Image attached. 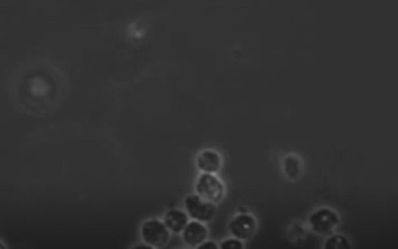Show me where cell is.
I'll list each match as a JSON object with an SVG mask.
<instances>
[{
	"instance_id": "1",
	"label": "cell",
	"mask_w": 398,
	"mask_h": 249,
	"mask_svg": "<svg viewBox=\"0 0 398 249\" xmlns=\"http://www.w3.org/2000/svg\"><path fill=\"white\" fill-rule=\"evenodd\" d=\"M195 190L200 198L215 205L222 203L226 197V187L222 180L211 173H202L198 176Z\"/></svg>"
},
{
	"instance_id": "2",
	"label": "cell",
	"mask_w": 398,
	"mask_h": 249,
	"mask_svg": "<svg viewBox=\"0 0 398 249\" xmlns=\"http://www.w3.org/2000/svg\"><path fill=\"white\" fill-rule=\"evenodd\" d=\"M140 236L143 243L154 249L164 248L171 239V231L161 220L150 219L141 224Z\"/></svg>"
},
{
	"instance_id": "3",
	"label": "cell",
	"mask_w": 398,
	"mask_h": 249,
	"mask_svg": "<svg viewBox=\"0 0 398 249\" xmlns=\"http://www.w3.org/2000/svg\"><path fill=\"white\" fill-rule=\"evenodd\" d=\"M307 221L313 233L318 236L328 237L338 228L340 217L333 209L322 207L311 213Z\"/></svg>"
},
{
	"instance_id": "4",
	"label": "cell",
	"mask_w": 398,
	"mask_h": 249,
	"mask_svg": "<svg viewBox=\"0 0 398 249\" xmlns=\"http://www.w3.org/2000/svg\"><path fill=\"white\" fill-rule=\"evenodd\" d=\"M185 209L189 219L202 223L211 222L216 214L215 204L202 200L198 195H189L185 198Z\"/></svg>"
},
{
	"instance_id": "5",
	"label": "cell",
	"mask_w": 398,
	"mask_h": 249,
	"mask_svg": "<svg viewBox=\"0 0 398 249\" xmlns=\"http://www.w3.org/2000/svg\"><path fill=\"white\" fill-rule=\"evenodd\" d=\"M228 230L233 238L242 240V241H247L255 236L257 223L252 214L240 213L231 219L228 224Z\"/></svg>"
},
{
	"instance_id": "6",
	"label": "cell",
	"mask_w": 398,
	"mask_h": 249,
	"mask_svg": "<svg viewBox=\"0 0 398 249\" xmlns=\"http://www.w3.org/2000/svg\"><path fill=\"white\" fill-rule=\"evenodd\" d=\"M183 243L190 248H197V247L207 239L209 237V229L206 228L205 224L199 221L193 220L191 222H188L186 228L181 233Z\"/></svg>"
},
{
	"instance_id": "7",
	"label": "cell",
	"mask_w": 398,
	"mask_h": 249,
	"mask_svg": "<svg viewBox=\"0 0 398 249\" xmlns=\"http://www.w3.org/2000/svg\"><path fill=\"white\" fill-rule=\"evenodd\" d=\"M197 169L202 173L215 174L222 167V157L214 150H202L196 157Z\"/></svg>"
},
{
	"instance_id": "8",
	"label": "cell",
	"mask_w": 398,
	"mask_h": 249,
	"mask_svg": "<svg viewBox=\"0 0 398 249\" xmlns=\"http://www.w3.org/2000/svg\"><path fill=\"white\" fill-rule=\"evenodd\" d=\"M163 222L165 224L166 228L171 231V233L179 235V233H183V230L189 222V216L183 209H169L164 215Z\"/></svg>"
},
{
	"instance_id": "9",
	"label": "cell",
	"mask_w": 398,
	"mask_h": 249,
	"mask_svg": "<svg viewBox=\"0 0 398 249\" xmlns=\"http://www.w3.org/2000/svg\"><path fill=\"white\" fill-rule=\"evenodd\" d=\"M301 164L302 163H301V161L297 157L290 155V156H287L283 160L282 169H283V172H285V176H288L289 179H296L301 174V169H302Z\"/></svg>"
},
{
	"instance_id": "10",
	"label": "cell",
	"mask_w": 398,
	"mask_h": 249,
	"mask_svg": "<svg viewBox=\"0 0 398 249\" xmlns=\"http://www.w3.org/2000/svg\"><path fill=\"white\" fill-rule=\"evenodd\" d=\"M352 245L349 240L342 235H332L328 236V239L325 240V249H351Z\"/></svg>"
},
{
	"instance_id": "11",
	"label": "cell",
	"mask_w": 398,
	"mask_h": 249,
	"mask_svg": "<svg viewBox=\"0 0 398 249\" xmlns=\"http://www.w3.org/2000/svg\"><path fill=\"white\" fill-rule=\"evenodd\" d=\"M219 248L221 249H244L245 245L242 240L236 239V238H229V239L223 240L222 243L220 244Z\"/></svg>"
},
{
	"instance_id": "12",
	"label": "cell",
	"mask_w": 398,
	"mask_h": 249,
	"mask_svg": "<svg viewBox=\"0 0 398 249\" xmlns=\"http://www.w3.org/2000/svg\"><path fill=\"white\" fill-rule=\"evenodd\" d=\"M197 249H219V246H218V244L214 243L212 240H207L206 239L205 241H202Z\"/></svg>"
},
{
	"instance_id": "13",
	"label": "cell",
	"mask_w": 398,
	"mask_h": 249,
	"mask_svg": "<svg viewBox=\"0 0 398 249\" xmlns=\"http://www.w3.org/2000/svg\"><path fill=\"white\" fill-rule=\"evenodd\" d=\"M133 249H154L153 247H150V245H147V244L143 243L139 244V245H136V246H133Z\"/></svg>"
},
{
	"instance_id": "14",
	"label": "cell",
	"mask_w": 398,
	"mask_h": 249,
	"mask_svg": "<svg viewBox=\"0 0 398 249\" xmlns=\"http://www.w3.org/2000/svg\"><path fill=\"white\" fill-rule=\"evenodd\" d=\"M0 248H3V245H1V244H0Z\"/></svg>"
}]
</instances>
